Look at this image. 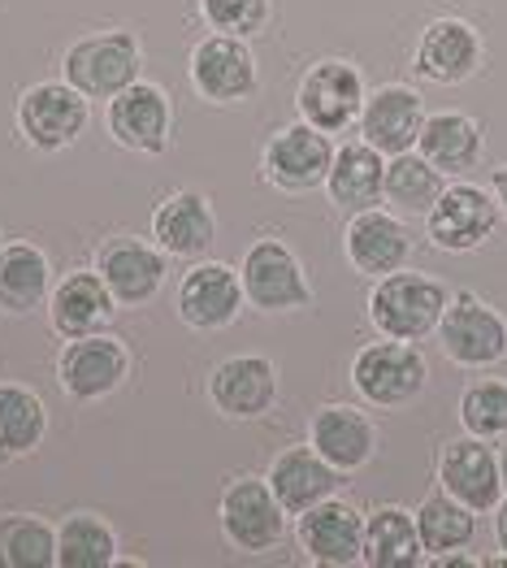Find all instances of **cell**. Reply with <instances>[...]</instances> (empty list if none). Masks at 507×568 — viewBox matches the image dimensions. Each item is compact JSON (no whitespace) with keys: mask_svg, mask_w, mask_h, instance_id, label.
Returning <instances> with one entry per match:
<instances>
[{"mask_svg":"<svg viewBox=\"0 0 507 568\" xmlns=\"http://www.w3.org/2000/svg\"><path fill=\"white\" fill-rule=\"evenodd\" d=\"M447 286L425 278V274H386L377 278L369 295V322L382 331V338H399L416 343L425 334L438 331L443 313H447Z\"/></svg>","mask_w":507,"mask_h":568,"instance_id":"1","label":"cell"},{"mask_svg":"<svg viewBox=\"0 0 507 568\" xmlns=\"http://www.w3.org/2000/svg\"><path fill=\"white\" fill-rule=\"evenodd\" d=\"M243 291L252 308L261 313H295L313 304V286L304 278V265L282 239H261L243 256Z\"/></svg>","mask_w":507,"mask_h":568,"instance_id":"2","label":"cell"},{"mask_svg":"<svg viewBox=\"0 0 507 568\" xmlns=\"http://www.w3.org/2000/svg\"><path fill=\"white\" fill-rule=\"evenodd\" d=\"M438 338H443V352L464 369H490L507 356V322L468 291L447 304Z\"/></svg>","mask_w":507,"mask_h":568,"instance_id":"3","label":"cell"},{"mask_svg":"<svg viewBox=\"0 0 507 568\" xmlns=\"http://www.w3.org/2000/svg\"><path fill=\"white\" fill-rule=\"evenodd\" d=\"M425 378H429L425 356L416 352L413 343H399V338L369 343V347L356 356V365H352L356 390H361L369 404H377V408H399V404L416 399V395L425 390Z\"/></svg>","mask_w":507,"mask_h":568,"instance_id":"4","label":"cell"},{"mask_svg":"<svg viewBox=\"0 0 507 568\" xmlns=\"http://www.w3.org/2000/svg\"><path fill=\"white\" fill-rule=\"evenodd\" d=\"M65 79L92 100H113L139 79V44L131 31L92 36L65 52Z\"/></svg>","mask_w":507,"mask_h":568,"instance_id":"5","label":"cell"},{"mask_svg":"<svg viewBox=\"0 0 507 568\" xmlns=\"http://www.w3.org/2000/svg\"><path fill=\"white\" fill-rule=\"evenodd\" d=\"M300 118L308 126H317L325 135H338L347 131L352 122H361V109H365V79L356 65L347 61H322L304 74L300 83Z\"/></svg>","mask_w":507,"mask_h":568,"instance_id":"6","label":"cell"},{"mask_svg":"<svg viewBox=\"0 0 507 568\" xmlns=\"http://www.w3.org/2000/svg\"><path fill=\"white\" fill-rule=\"evenodd\" d=\"M495 222H499V200L486 195L481 187H473V183L443 187V195L434 200V209L425 213L429 243L443 247V252H473V247H481L486 239L495 235Z\"/></svg>","mask_w":507,"mask_h":568,"instance_id":"7","label":"cell"},{"mask_svg":"<svg viewBox=\"0 0 507 568\" xmlns=\"http://www.w3.org/2000/svg\"><path fill=\"white\" fill-rule=\"evenodd\" d=\"M438 481L452 499H460L473 513H495L504 499V477H499V456L486 447V438H456L443 447L438 460Z\"/></svg>","mask_w":507,"mask_h":568,"instance_id":"8","label":"cell"},{"mask_svg":"<svg viewBox=\"0 0 507 568\" xmlns=\"http://www.w3.org/2000/svg\"><path fill=\"white\" fill-rule=\"evenodd\" d=\"M18 126L22 135L44 148V152H57L65 143H74L88 126V95L70 83H40L22 95L18 104Z\"/></svg>","mask_w":507,"mask_h":568,"instance_id":"9","label":"cell"},{"mask_svg":"<svg viewBox=\"0 0 507 568\" xmlns=\"http://www.w3.org/2000/svg\"><path fill=\"white\" fill-rule=\"evenodd\" d=\"M282 504H277L274 486L270 481H256V477H243L231 481L226 495H222V525H226V538H231L239 551H270L282 538Z\"/></svg>","mask_w":507,"mask_h":568,"instance_id":"10","label":"cell"},{"mask_svg":"<svg viewBox=\"0 0 507 568\" xmlns=\"http://www.w3.org/2000/svg\"><path fill=\"white\" fill-rule=\"evenodd\" d=\"M300 542L308 560L329 568H347L365 560V521L352 504L343 499H322L308 513H300Z\"/></svg>","mask_w":507,"mask_h":568,"instance_id":"11","label":"cell"},{"mask_svg":"<svg viewBox=\"0 0 507 568\" xmlns=\"http://www.w3.org/2000/svg\"><path fill=\"white\" fill-rule=\"evenodd\" d=\"M329 165H334V148L325 140V131L308 126V122L277 131L270 148H265V174L282 191L322 187L329 179Z\"/></svg>","mask_w":507,"mask_h":568,"instance_id":"12","label":"cell"},{"mask_svg":"<svg viewBox=\"0 0 507 568\" xmlns=\"http://www.w3.org/2000/svg\"><path fill=\"white\" fill-rule=\"evenodd\" d=\"M191 83H195V92L217 100V104L247 100L256 92V57L234 36H213L191 52Z\"/></svg>","mask_w":507,"mask_h":568,"instance_id":"13","label":"cell"},{"mask_svg":"<svg viewBox=\"0 0 507 568\" xmlns=\"http://www.w3.org/2000/svg\"><path fill=\"white\" fill-rule=\"evenodd\" d=\"M425 131V109H420V95L413 88H377L373 95H365V109H361V135L382 152V156H399V152H413L416 140Z\"/></svg>","mask_w":507,"mask_h":568,"instance_id":"14","label":"cell"},{"mask_svg":"<svg viewBox=\"0 0 507 568\" xmlns=\"http://www.w3.org/2000/svg\"><path fill=\"white\" fill-rule=\"evenodd\" d=\"M343 247H347V261L369 274V278H386L395 270H404L408 252H413V239H408V226L395 217V213H382V209H365L347 222V235H343Z\"/></svg>","mask_w":507,"mask_h":568,"instance_id":"15","label":"cell"},{"mask_svg":"<svg viewBox=\"0 0 507 568\" xmlns=\"http://www.w3.org/2000/svg\"><path fill=\"white\" fill-rule=\"evenodd\" d=\"M243 295H247L243 278L234 274L231 265L209 261V265H195L183 278V286H179V313H183L186 326H195V331H222V326H231L234 317H239Z\"/></svg>","mask_w":507,"mask_h":568,"instance_id":"16","label":"cell"},{"mask_svg":"<svg viewBox=\"0 0 507 568\" xmlns=\"http://www.w3.org/2000/svg\"><path fill=\"white\" fill-rule=\"evenodd\" d=\"M109 131L131 152H165L170 143V95L156 83H131L109 104Z\"/></svg>","mask_w":507,"mask_h":568,"instance_id":"17","label":"cell"},{"mask_svg":"<svg viewBox=\"0 0 507 568\" xmlns=\"http://www.w3.org/2000/svg\"><path fill=\"white\" fill-rule=\"evenodd\" d=\"M481 36L460 18H438L425 27L416 44V70L434 83H464L481 65Z\"/></svg>","mask_w":507,"mask_h":568,"instance_id":"18","label":"cell"},{"mask_svg":"<svg viewBox=\"0 0 507 568\" xmlns=\"http://www.w3.org/2000/svg\"><path fill=\"white\" fill-rule=\"evenodd\" d=\"M209 395L226 417H265L277 399V369L265 356H234L213 369Z\"/></svg>","mask_w":507,"mask_h":568,"instance_id":"19","label":"cell"},{"mask_svg":"<svg viewBox=\"0 0 507 568\" xmlns=\"http://www.w3.org/2000/svg\"><path fill=\"white\" fill-rule=\"evenodd\" d=\"M126 378V352L122 343L113 338H70L65 352H61V386L74 395V399H100L109 395L118 382Z\"/></svg>","mask_w":507,"mask_h":568,"instance_id":"20","label":"cell"},{"mask_svg":"<svg viewBox=\"0 0 507 568\" xmlns=\"http://www.w3.org/2000/svg\"><path fill=\"white\" fill-rule=\"evenodd\" d=\"M270 486H274L277 504L300 517L338 490V469L317 456V447H291L274 460Z\"/></svg>","mask_w":507,"mask_h":568,"instance_id":"21","label":"cell"},{"mask_svg":"<svg viewBox=\"0 0 507 568\" xmlns=\"http://www.w3.org/2000/svg\"><path fill=\"white\" fill-rule=\"evenodd\" d=\"M100 278L109 283L113 300L143 304L156 295V286L165 278V256L139 239H113L100 247Z\"/></svg>","mask_w":507,"mask_h":568,"instance_id":"22","label":"cell"},{"mask_svg":"<svg viewBox=\"0 0 507 568\" xmlns=\"http://www.w3.org/2000/svg\"><path fill=\"white\" fill-rule=\"evenodd\" d=\"M313 447L317 456L329 460L338 474H352L361 465L373 460V447H377V434L373 422L356 408H343V404H329L313 417Z\"/></svg>","mask_w":507,"mask_h":568,"instance_id":"23","label":"cell"},{"mask_svg":"<svg viewBox=\"0 0 507 568\" xmlns=\"http://www.w3.org/2000/svg\"><path fill=\"white\" fill-rule=\"evenodd\" d=\"M325 187H329V200L338 209H352V213L373 209L382 200V187H386V161H382V152L369 140L338 148Z\"/></svg>","mask_w":507,"mask_h":568,"instance_id":"24","label":"cell"},{"mask_svg":"<svg viewBox=\"0 0 507 568\" xmlns=\"http://www.w3.org/2000/svg\"><path fill=\"white\" fill-rule=\"evenodd\" d=\"M152 235L161 239V247L174 252V256H200V252H209V243L217 235V222H213V209H209L204 195H195V191H174V195L156 209Z\"/></svg>","mask_w":507,"mask_h":568,"instance_id":"25","label":"cell"},{"mask_svg":"<svg viewBox=\"0 0 507 568\" xmlns=\"http://www.w3.org/2000/svg\"><path fill=\"white\" fill-rule=\"evenodd\" d=\"M113 317V291L100 274H70L52 291V326L65 338H83Z\"/></svg>","mask_w":507,"mask_h":568,"instance_id":"26","label":"cell"},{"mask_svg":"<svg viewBox=\"0 0 507 568\" xmlns=\"http://www.w3.org/2000/svg\"><path fill=\"white\" fill-rule=\"evenodd\" d=\"M420 156L443 174H468L481 156V126L468 113H434L420 131Z\"/></svg>","mask_w":507,"mask_h":568,"instance_id":"27","label":"cell"},{"mask_svg":"<svg viewBox=\"0 0 507 568\" xmlns=\"http://www.w3.org/2000/svg\"><path fill=\"white\" fill-rule=\"evenodd\" d=\"M420 529L404 508H377L365 521V565L369 568H416L420 565Z\"/></svg>","mask_w":507,"mask_h":568,"instance_id":"28","label":"cell"},{"mask_svg":"<svg viewBox=\"0 0 507 568\" xmlns=\"http://www.w3.org/2000/svg\"><path fill=\"white\" fill-rule=\"evenodd\" d=\"M48 295V261L31 243L0 247V308L31 313Z\"/></svg>","mask_w":507,"mask_h":568,"instance_id":"29","label":"cell"},{"mask_svg":"<svg viewBox=\"0 0 507 568\" xmlns=\"http://www.w3.org/2000/svg\"><path fill=\"white\" fill-rule=\"evenodd\" d=\"M416 529H420V547L434 551V556L464 551L477 538V513L464 508L452 495H429L416 513Z\"/></svg>","mask_w":507,"mask_h":568,"instance_id":"30","label":"cell"},{"mask_svg":"<svg viewBox=\"0 0 507 568\" xmlns=\"http://www.w3.org/2000/svg\"><path fill=\"white\" fill-rule=\"evenodd\" d=\"M382 195L399 209V213H416V217H425L429 209H434V200L443 195V170H434L425 156H416V152H399V156H391V165H386V187Z\"/></svg>","mask_w":507,"mask_h":568,"instance_id":"31","label":"cell"},{"mask_svg":"<svg viewBox=\"0 0 507 568\" xmlns=\"http://www.w3.org/2000/svg\"><path fill=\"white\" fill-rule=\"evenodd\" d=\"M113 529L100 517H70L57 534V565L61 568H109L113 565Z\"/></svg>","mask_w":507,"mask_h":568,"instance_id":"32","label":"cell"},{"mask_svg":"<svg viewBox=\"0 0 507 568\" xmlns=\"http://www.w3.org/2000/svg\"><path fill=\"white\" fill-rule=\"evenodd\" d=\"M57 565V534L36 517L0 521V568H48Z\"/></svg>","mask_w":507,"mask_h":568,"instance_id":"33","label":"cell"},{"mask_svg":"<svg viewBox=\"0 0 507 568\" xmlns=\"http://www.w3.org/2000/svg\"><path fill=\"white\" fill-rule=\"evenodd\" d=\"M44 438V404L22 386H0V447L31 452Z\"/></svg>","mask_w":507,"mask_h":568,"instance_id":"34","label":"cell"},{"mask_svg":"<svg viewBox=\"0 0 507 568\" xmlns=\"http://www.w3.org/2000/svg\"><path fill=\"white\" fill-rule=\"evenodd\" d=\"M460 422L473 438H507V382H473L460 399Z\"/></svg>","mask_w":507,"mask_h":568,"instance_id":"35","label":"cell"},{"mask_svg":"<svg viewBox=\"0 0 507 568\" xmlns=\"http://www.w3.org/2000/svg\"><path fill=\"white\" fill-rule=\"evenodd\" d=\"M200 4L209 27L234 40H247L270 22V0H200Z\"/></svg>","mask_w":507,"mask_h":568,"instance_id":"36","label":"cell"},{"mask_svg":"<svg viewBox=\"0 0 507 568\" xmlns=\"http://www.w3.org/2000/svg\"><path fill=\"white\" fill-rule=\"evenodd\" d=\"M490 191H495V200H499V213L507 217V165H499V170L490 174Z\"/></svg>","mask_w":507,"mask_h":568,"instance_id":"37","label":"cell"},{"mask_svg":"<svg viewBox=\"0 0 507 568\" xmlns=\"http://www.w3.org/2000/svg\"><path fill=\"white\" fill-rule=\"evenodd\" d=\"M495 534H499V542H504V551H507V504L495 508Z\"/></svg>","mask_w":507,"mask_h":568,"instance_id":"38","label":"cell"},{"mask_svg":"<svg viewBox=\"0 0 507 568\" xmlns=\"http://www.w3.org/2000/svg\"><path fill=\"white\" fill-rule=\"evenodd\" d=\"M499 477H504V490H507V443H504V452H499Z\"/></svg>","mask_w":507,"mask_h":568,"instance_id":"39","label":"cell"}]
</instances>
